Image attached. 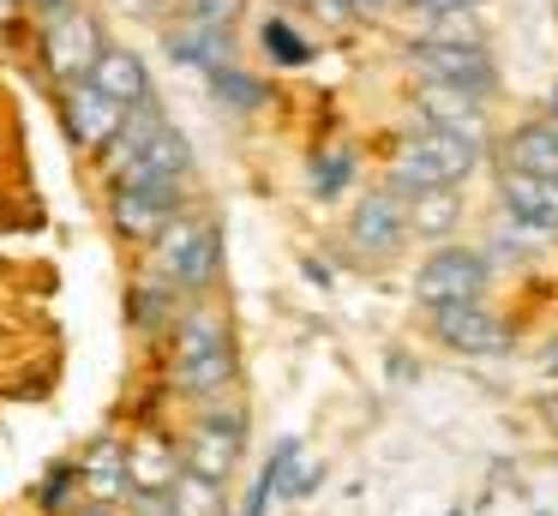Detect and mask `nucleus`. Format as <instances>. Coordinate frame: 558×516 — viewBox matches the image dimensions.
Listing matches in <instances>:
<instances>
[{
	"label": "nucleus",
	"mask_w": 558,
	"mask_h": 516,
	"mask_svg": "<svg viewBox=\"0 0 558 516\" xmlns=\"http://www.w3.org/2000/svg\"><path fill=\"white\" fill-rule=\"evenodd\" d=\"M349 156H342V151H330V156H318V163H313V192H318V199H330V192H342V180H349Z\"/></svg>",
	"instance_id": "nucleus-24"
},
{
	"label": "nucleus",
	"mask_w": 558,
	"mask_h": 516,
	"mask_svg": "<svg viewBox=\"0 0 558 516\" xmlns=\"http://www.w3.org/2000/svg\"><path fill=\"white\" fill-rule=\"evenodd\" d=\"M498 204H505V216L529 240H553L558 235V180L505 168V180H498Z\"/></svg>",
	"instance_id": "nucleus-10"
},
{
	"label": "nucleus",
	"mask_w": 558,
	"mask_h": 516,
	"mask_svg": "<svg viewBox=\"0 0 558 516\" xmlns=\"http://www.w3.org/2000/svg\"><path fill=\"white\" fill-rule=\"evenodd\" d=\"M414 108H421V127L433 132H457V139H486V103L469 91H450V84H421V96H414Z\"/></svg>",
	"instance_id": "nucleus-13"
},
{
	"label": "nucleus",
	"mask_w": 558,
	"mask_h": 516,
	"mask_svg": "<svg viewBox=\"0 0 558 516\" xmlns=\"http://www.w3.org/2000/svg\"><path fill=\"white\" fill-rule=\"evenodd\" d=\"M265 55H270V60H282V67H306V60H313V43H306V36L294 31V24L270 19V24H265Z\"/></svg>",
	"instance_id": "nucleus-21"
},
{
	"label": "nucleus",
	"mask_w": 558,
	"mask_h": 516,
	"mask_svg": "<svg viewBox=\"0 0 558 516\" xmlns=\"http://www.w3.org/2000/svg\"><path fill=\"white\" fill-rule=\"evenodd\" d=\"M546 120H553V127H558V84H553V91H546Z\"/></svg>",
	"instance_id": "nucleus-28"
},
{
	"label": "nucleus",
	"mask_w": 558,
	"mask_h": 516,
	"mask_svg": "<svg viewBox=\"0 0 558 516\" xmlns=\"http://www.w3.org/2000/svg\"><path fill=\"white\" fill-rule=\"evenodd\" d=\"M210 84H217V96H222L229 108H258V103H265V84H258L253 72H241V67L210 72Z\"/></svg>",
	"instance_id": "nucleus-22"
},
{
	"label": "nucleus",
	"mask_w": 558,
	"mask_h": 516,
	"mask_svg": "<svg viewBox=\"0 0 558 516\" xmlns=\"http://www.w3.org/2000/svg\"><path fill=\"white\" fill-rule=\"evenodd\" d=\"M85 516H114V504H90V511Z\"/></svg>",
	"instance_id": "nucleus-29"
},
{
	"label": "nucleus",
	"mask_w": 558,
	"mask_h": 516,
	"mask_svg": "<svg viewBox=\"0 0 558 516\" xmlns=\"http://www.w3.org/2000/svg\"><path fill=\"white\" fill-rule=\"evenodd\" d=\"M246 12V0H186V24H205V31H229Z\"/></svg>",
	"instance_id": "nucleus-23"
},
{
	"label": "nucleus",
	"mask_w": 558,
	"mask_h": 516,
	"mask_svg": "<svg viewBox=\"0 0 558 516\" xmlns=\"http://www.w3.org/2000/svg\"><path fill=\"white\" fill-rule=\"evenodd\" d=\"M241 444H246L241 408H205L193 444H186V475L210 480V487H229L234 463H241Z\"/></svg>",
	"instance_id": "nucleus-7"
},
{
	"label": "nucleus",
	"mask_w": 558,
	"mask_h": 516,
	"mask_svg": "<svg viewBox=\"0 0 558 516\" xmlns=\"http://www.w3.org/2000/svg\"><path fill=\"white\" fill-rule=\"evenodd\" d=\"M90 84H97V91L109 96L121 115H133V108L150 103V67L133 55V48H121V43L102 48V60H97V72H90Z\"/></svg>",
	"instance_id": "nucleus-14"
},
{
	"label": "nucleus",
	"mask_w": 558,
	"mask_h": 516,
	"mask_svg": "<svg viewBox=\"0 0 558 516\" xmlns=\"http://www.w3.org/2000/svg\"><path fill=\"white\" fill-rule=\"evenodd\" d=\"M409 7H421L426 19H433V12H469V7H481V0H409Z\"/></svg>",
	"instance_id": "nucleus-25"
},
{
	"label": "nucleus",
	"mask_w": 558,
	"mask_h": 516,
	"mask_svg": "<svg viewBox=\"0 0 558 516\" xmlns=\"http://www.w3.org/2000/svg\"><path fill=\"white\" fill-rule=\"evenodd\" d=\"M186 456L174 451L162 432H138V439H126V487L133 492H169L174 480H181Z\"/></svg>",
	"instance_id": "nucleus-15"
},
{
	"label": "nucleus",
	"mask_w": 558,
	"mask_h": 516,
	"mask_svg": "<svg viewBox=\"0 0 558 516\" xmlns=\"http://www.w3.org/2000/svg\"><path fill=\"white\" fill-rule=\"evenodd\" d=\"M78 487H85L97 504L133 499V487H126V444H114V439L90 444V456L78 463Z\"/></svg>",
	"instance_id": "nucleus-18"
},
{
	"label": "nucleus",
	"mask_w": 558,
	"mask_h": 516,
	"mask_svg": "<svg viewBox=\"0 0 558 516\" xmlns=\"http://www.w3.org/2000/svg\"><path fill=\"white\" fill-rule=\"evenodd\" d=\"M174 372L181 391L198 403H217L234 384V348H229V319L217 307H193L174 324Z\"/></svg>",
	"instance_id": "nucleus-1"
},
{
	"label": "nucleus",
	"mask_w": 558,
	"mask_h": 516,
	"mask_svg": "<svg viewBox=\"0 0 558 516\" xmlns=\"http://www.w3.org/2000/svg\"><path fill=\"white\" fill-rule=\"evenodd\" d=\"M349 235H354V247H361L366 259H390V252H402V240H409V199H402L397 187H373L361 204H354Z\"/></svg>",
	"instance_id": "nucleus-9"
},
{
	"label": "nucleus",
	"mask_w": 558,
	"mask_h": 516,
	"mask_svg": "<svg viewBox=\"0 0 558 516\" xmlns=\"http://www.w3.org/2000/svg\"><path fill=\"white\" fill-rule=\"evenodd\" d=\"M486 288V259L474 247H462V240H445V247H433L421 259V271H414V300H426V307H469V300H481Z\"/></svg>",
	"instance_id": "nucleus-4"
},
{
	"label": "nucleus",
	"mask_w": 558,
	"mask_h": 516,
	"mask_svg": "<svg viewBox=\"0 0 558 516\" xmlns=\"http://www.w3.org/2000/svg\"><path fill=\"white\" fill-rule=\"evenodd\" d=\"M31 7H37L43 19H61V12H66V7H78V0H31Z\"/></svg>",
	"instance_id": "nucleus-26"
},
{
	"label": "nucleus",
	"mask_w": 558,
	"mask_h": 516,
	"mask_svg": "<svg viewBox=\"0 0 558 516\" xmlns=\"http://www.w3.org/2000/svg\"><path fill=\"white\" fill-rule=\"evenodd\" d=\"M102 24H97V12H85V7H66L61 19H49L43 24V60H49V72L61 84H78V79H90L97 72V60H102Z\"/></svg>",
	"instance_id": "nucleus-6"
},
{
	"label": "nucleus",
	"mask_w": 558,
	"mask_h": 516,
	"mask_svg": "<svg viewBox=\"0 0 558 516\" xmlns=\"http://www.w3.org/2000/svg\"><path fill=\"white\" fill-rule=\"evenodd\" d=\"M222 492L229 487H210V480H198L181 468V480L169 487V504H174V516H229V499H222Z\"/></svg>",
	"instance_id": "nucleus-20"
},
{
	"label": "nucleus",
	"mask_w": 558,
	"mask_h": 516,
	"mask_svg": "<svg viewBox=\"0 0 558 516\" xmlns=\"http://www.w3.org/2000/svg\"><path fill=\"white\" fill-rule=\"evenodd\" d=\"M157 271L174 276V288L205 295L222 271V228L210 216H174L157 235Z\"/></svg>",
	"instance_id": "nucleus-3"
},
{
	"label": "nucleus",
	"mask_w": 558,
	"mask_h": 516,
	"mask_svg": "<svg viewBox=\"0 0 558 516\" xmlns=\"http://www.w3.org/2000/svg\"><path fill=\"white\" fill-rule=\"evenodd\" d=\"M505 168H517V175H541V180H558V127L553 120H529V127H517L505 139Z\"/></svg>",
	"instance_id": "nucleus-16"
},
{
	"label": "nucleus",
	"mask_w": 558,
	"mask_h": 516,
	"mask_svg": "<svg viewBox=\"0 0 558 516\" xmlns=\"http://www.w3.org/2000/svg\"><path fill=\"white\" fill-rule=\"evenodd\" d=\"M414 72L426 84H450V91H469V96H493L498 91V60L486 55V43H445V36H421L414 48Z\"/></svg>",
	"instance_id": "nucleus-5"
},
{
	"label": "nucleus",
	"mask_w": 558,
	"mask_h": 516,
	"mask_svg": "<svg viewBox=\"0 0 558 516\" xmlns=\"http://www.w3.org/2000/svg\"><path fill=\"white\" fill-rule=\"evenodd\" d=\"M61 115H66V132H73L85 151H102V144H114L121 139V108L109 103V96L97 91L90 79H78V84H66V96H61Z\"/></svg>",
	"instance_id": "nucleus-12"
},
{
	"label": "nucleus",
	"mask_w": 558,
	"mask_h": 516,
	"mask_svg": "<svg viewBox=\"0 0 558 516\" xmlns=\"http://www.w3.org/2000/svg\"><path fill=\"white\" fill-rule=\"evenodd\" d=\"M474 163H481V144L474 139L421 127L414 139H402L397 151H390V180L385 187H397L402 199L421 192V187H462V180L474 175Z\"/></svg>",
	"instance_id": "nucleus-2"
},
{
	"label": "nucleus",
	"mask_w": 558,
	"mask_h": 516,
	"mask_svg": "<svg viewBox=\"0 0 558 516\" xmlns=\"http://www.w3.org/2000/svg\"><path fill=\"white\" fill-rule=\"evenodd\" d=\"M541 420H546V432L558 439V396H546V403H541Z\"/></svg>",
	"instance_id": "nucleus-27"
},
{
	"label": "nucleus",
	"mask_w": 558,
	"mask_h": 516,
	"mask_svg": "<svg viewBox=\"0 0 558 516\" xmlns=\"http://www.w3.org/2000/svg\"><path fill=\"white\" fill-rule=\"evenodd\" d=\"M433 336L445 348H457V355H505L510 348V324L498 312H486L481 300H469V307H438Z\"/></svg>",
	"instance_id": "nucleus-11"
},
{
	"label": "nucleus",
	"mask_w": 558,
	"mask_h": 516,
	"mask_svg": "<svg viewBox=\"0 0 558 516\" xmlns=\"http://www.w3.org/2000/svg\"><path fill=\"white\" fill-rule=\"evenodd\" d=\"M457 223H462V187H421V192H409V235L438 240V247H445V235H457Z\"/></svg>",
	"instance_id": "nucleus-17"
},
{
	"label": "nucleus",
	"mask_w": 558,
	"mask_h": 516,
	"mask_svg": "<svg viewBox=\"0 0 558 516\" xmlns=\"http://www.w3.org/2000/svg\"><path fill=\"white\" fill-rule=\"evenodd\" d=\"M109 216L126 240H157L181 216V180H121Z\"/></svg>",
	"instance_id": "nucleus-8"
},
{
	"label": "nucleus",
	"mask_w": 558,
	"mask_h": 516,
	"mask_svg": "<svg viewBox=\"0 0 558 516\" xmlns=\"http://www.w3.org/2000/svg\"><path fill=\"white\" fill-rule=\"evenodd\" d=\"M169 55H174V60H186V67H205V72L234 67L229 31H205V24H186L181 36H169Z\"/></svg>",
	"instance_id": "nucleus-19"
}]
</instances>
